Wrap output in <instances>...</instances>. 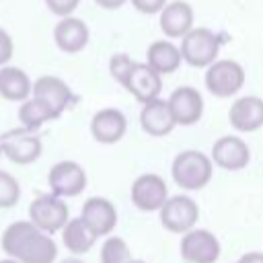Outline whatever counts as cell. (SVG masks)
<instances>
[{"label":"cell","instance_id":"13","mask_svg":"<svg viewBox=\"0 0 263 263\" xmlns=\"http://www.w3.org/2000/svg\"><path fill=\"white\" fill-rule=\"evenodd\" d=\"M127 132V117L113 107L101 109L90 119V136L99 144H117Z\"/></svg>","mask_w":263,"mask_h":263},{"label":"cell","instance_id":"14","mask_svg":"<svg viewBox=\"0 0 263 263\" xmlns=\"http://www.w3.org/2000/svg\"><path fill=\"white\" fill-rule=\"evenodd\" d=\"M177 125H193L203 115V99L193 86H179L166 99Z\"/></svg>","mask_w":263,"mask_h":263},{"label":"cell","instance_id":"3","mask_svg":"<svg viewBox=\"0 0 263 263\" xmlns=\"http://www.w3.org/2000/svg\"><path fill=\"white\" fill-rule=\"evenodd\" d=\"M0 146H2V156H6V160H10L12 164H33L41 152H43V144L41 138L27 127H14L8 129L0 136Z\"/></svg>","mask_w":263,"mask_h":263},{"label":"cell","instance_id":"30","mask_svg":"<svg viewBox=\"0 0 263 263\" xmlns=\"http://www.w3.org/2000/svg\"><path fill=\"white\" fill-rule=\"evenodd\" d=\"M166 0H132V4L140 10V12H158L164 8Z\"/></svg>","mask_w":263,"mask_h":263},{"label":"cell","instance_id":"4","mask_svg":"<svg viewBox=\"0 0 263 263\" xmlns=\"http://www.w3.org/2000/svg\"><path fill=\"white\" fill-rule=\"evenodd\" d=\"M218 51H220V37L205 27L191 29L183 35L181 55L193 68H208L212 62H216Z\"/></svg>","mask_w":263,"mask_h":263},{"label":"cell","instance_id":"23","mask_svg":"<svg viewBox=\"0 0 263 263\" xmlns=\"http://www.w3.org/2000/svg\"><path fill=\"white\" fill-rule=\"evenodd\" d=\"M148 64L158 72V74H171L181 66V49L175 47L171 41H154L148 47Z\"/></svg>","mask_w":263,"mask_h":263},{"label":"cell","instance_id":"18","mask_svg":"<svg viewBox=\"0 0 263 263\" xmlns=\"http://www.w3.org/2000/svg\"><path fill=\"white\" fill-rule=\"evenodd\" d=\"M228 121L236 132H257L263 127V99L240 97L230 105Z\"/></svg>","mask_w":263,"mask_h":263},{"label":"cell","instance_id":"33","mask_svg":"<svg viewBox=\"0 0 263 263\" xmlns=\"http://www.w3.org/2000/svg\"><path fill=\"white\" fill-rule=\"evenodd\" d=\"M60 263H82V261H80V259H76V257H68V259L60 261Z\"/></svg>","mask_w":263,"mask_h":263},{"label":"cell","instance_id":"6","mask_svg":"<svg viewBox=\"0 0 263 263\" xmlns=\"http://www.w3.org/2000/svg\"><path fill=\"white\" fill-rule=\"evenodd\" d=\"M205 88L218 97V99H228L236 95L242 84H245V70L238 62L234 60H216L208 66L205 70Z\"/></svg>","mask_w":263,"mask_h":263},{"label":"cell","instance_id":"5","mask_svg":"<svg viewBox=\"0 0 263 263\" xmlns=\"http://www.w3.org/2000/svg\"><path fill=\"white\" fill-rule=\"evenodd\" d=\"M29 220L43 232L53 234L66 226L70 220V210L64 201V197L55 193H45L37 195L29 203Z\"/></svg>","mask_w":263,"mask_h":263},{"label":"cell","instance_id":"10","mask_svg":"<svg viewBox=\"0 0 263 263\" xmlns=\"http://www.w3.org/2000/svg\"><path fill=\"white\" fill-rule=\"evenodd\" d=\"M47 185L60 197H76L86 189V171L74 160H60L49 168Z\"/></svg>","mask_w":263,"mask_h":263},{"label":"cell","instance_id":"15","mask_svg":"<svg viewBox=\"0 0 263 263\" xmlns=\"http://www.w3.org/2000/svg\"><path fill=\"white\" fill-rule=\"evenodd\" d=\"M80 218L97 236H109L117 226V210L107 197H88L82 203Z\"/></svg>","mask_w":263,"mask_h":263},{"label":"cell","instance_id":"26","mask_svg":"<svg viewBox=\"0 0 263 263\" xmlns=\"http://www.w3.org/2000/svg\"><path fill=\"white\" fill-rule=\"evenodd\" d=\"M21 199V185L16 177L6 171H0V210L14 208Z\"/></svg>","mask_w":263,"mask_h":263},{"label":"cell","instance_id":"28","mask_svg":"<svg viewBox=\"0 0 263 263\" xmlns=\"http://www.w3.org/2000/svg\"><path fill=\"white\" fill-rule=\"evenodd\" d=\"M45 2H47V6L51 8V12L62 14V16H68V14L78 6L80 0H45Z\"/></svg>","mask_w":263,"mask_h":263},{"label":"cell","instance_id":"8","mask_svg":"<svg viewBox=\"0 0 263 263\" xmlns=\"http://www.w3.org/2000/svg\"><path fill=\"white\" fill-rule=\"evenodd\" d=\"M179 253L185 263H216L220 257V240L210 230L191 228L181 236Z\"/></svg>","mask_w":263,"mask_h":263},{"label":"cell","instance_id":"21","mask_svg":"<svg viewBox=\"0 0 263 263\" xmlns=\"http://www.w3.org/2000/svg\"><path fill=\"white\" fill-rule=\"evenodd\" d=\"M97 234L90 230V226L78 216V218H70L66 222V226L62 228V242L64 247L72 253V255H84L88 253L95 242H97Z\"/></svg>","mask_w":263,"mask_h":263},{"label":"cell","instance_id":"36","mask_svg":"<svg viewBox=\"0 0 263 263\" xmlns=\"http://www.w3.org/2000/svg\"><path fill=\"white\" fill-rule=\"evenodd\" d=\"M0 156H2V146H0Z\"/></svg>","mask_w":263,"mask_h":263},{"label":"cell","instance_id":"22","mask_svg":"<svg viewBox=\"0 0 263 263\" xmlns=\"http://www.w3.org/2000/svg\"><path fill=\"white\" fill-rule=\"evenodd\" d=\"M33 84L29 76L14 66L0 68V97L6 101H25L29 99Z\"/></svg>","mask_w":263,"mask_h":263},{"label":"cell","instance_id":"1","mask_svg":"<svg viewBox=\"0 0 263 263\" xmlns=\"http://www.w3.org/2000/svg\"><path fill=\"white\" fill-rule=\"evenodd\" d=\"M0 247L21 263H53L58 259V245L51 234L39 230L31 220L8 224L0 236Z\"/></svg>","mask_w":263,"mask_h":263},{"label":"cell","instance_id":"25","mask_svg":"<svg viewBox=\"0 0 263 263\" xmlns=\"http://www.w3.org/2000/svg\"><path fill=\"white\" fill-rule=\"evenodd\" d=\"M132 259L129 247L121 236H107L101 245V263H127Z\"/></svg>","mask_w":263,"mask_h":263},{"label":"cell","instance_id":"31","mask_svg":"<svg viewBox=\"0 0 263 263\" xmlns=\"http://www.w3.org/2000/svg\"><path fill=\"white\" fill-rule=\"evenodd\" d=\"M236 263H263V253L261 251H249Z\"/></svg>","mask_w":263,"mask_h":263},{"label":"cell","instance_id":"20","mask_svg":"<svg viewBox=\"0 0 263 263\" xmlns=\"http://www.w3.org/2000/svg\"><path fill=\"white\" fill-rule=\"evenodd\" d=\"M193 27V10L187 2H171L160 10V29L166 37H183Z\"/></svg>","mask_w":263,"mask_h":263},{"label":"cell","instance_id":"9","mask_svg":"<svg viewBox=\"0 0 263 263\" xmlns=\"http://www.w3.org/2000/svg\"><path fill=\"white\" fill-rule=\"evenodd\" d=\"M132 203L140 212H158L168 199V187L156 173H144L132 183Z\"/></svg>","mask_w":263,"mask_h":263},{"label":"cell","instance_id":"2","mask_svg":"<svg viewBox=\"0 0 263 263\" xmlns=\"http://www.w3.org/2000/svg\"><path fill=\"white\" fill-rule=\"evenodd\" d=\"M214 162L212 156L201 150H183L175 156L171 164L173 181L185 191H199L212 181Z\"/></svg>","mask_w":263,"mask_h":263},{"label":"cell","instance_id":"35","mask_svg":"<svg viewBox=\"0 0 263 263\" xmlns=\"http://www.w3.org/2000/svg\"><path fill=\"white\" fill-rule=\"evenodd\" d=\"M127 263H146V261H142V259H129Z\"/></svg>","mask_w":263,"mask_h":263},{"label":"cell","instance_id":"32","mask_svg":"<svg viewBox=\"0 0 263 263\" xmlns=\"http://www.w3.org/2000/svg\"><path fill=\"white\" fill-rule=\"evenodd\" d=\"M99 6H103V8H107V10H113V8H119L125 0H95Z\"/></svg>","mask_w":263,"mask_h":263},{"label":"cell","instance_id":"12","mask_svg":"<svg viewBox=\"0 0 263 263\" xmlns=\"http://www.w3.org/2000/svg\"><path fill=\"white\" fill-rule=\"evenodd\" d=\"M212 162L224 171H242L251 160L247 142L238 136H222L212 146Z\"/></svg>","mask_w":263,"mask_h":263},{"label":"cell","instance_id":"27","mask_svg":"<svg viewBox=\"0 0 263 263\" xmlns=\"http://www.w3.org/2000/svg\"><path fill=\"white\" fill-rule=\"evenodd\" d=\"M134 64H136V62H134L129 55H125V53H115V55H111L109 72H111V76L123 86L125 80H127V76H129V72H132V68H134Z\"/></svg>","mask_w":263,"mask_h":263},{"label":"cell","instance_id":"11","mask_svg":"<svg viewBox=\"0 0 263 263\" xmlns=\"http://www.w3.org/2000/svg\"><path fill=\"white\" fill-rule=\"evenodd\" d=\"M31 95L35 99H39L53 115V119H58L74 101V95L70 90V86L58 78V76H41L33 82V90Z\"/></svg>","mask_w":263,"mask_h":263},{"label":"cell","instance_id":"7","mask_svg":"<svg viewBox=\"0 0 263 263\" xmlns=\"http://www.w3.org/2000/svg\"><path fill=\"white\" fill-rule=\"evenodd\" d=\"M158 218L164 230L173 234H185L187 230L195 228L199 220V205L189 195H168L164 205L158 210Z\"/></svg>","mask_w":263,"mask_h":263},{"label":"cell","instance_id":"16","mask_svg":"<svg viewBox=\"0 0 263 263\" xmlns=\"http://www.w3.org/2000/svg\"><path fill=\"white\" fill-rule=\"evenodd\" d=\"M162 74H158L148 62L146 64H134L123 88H127L136 101H140L142 105L156 99L162 90V80H160Z\"/></svg>","mask_w":263,"mask_h":263},{"label":"cell","instance_id":"19","mask_svg":"<svg viewBox=\"0 0 263 263\" xmlns=\"http://www.w3.org/2000/svg\"><path fill=\"white\" fill-rule=\"evenodd\" d=\"M53 39L62 51L76 53V51L84 49V45L88 43V27L80 18L66 16L53 29Z\"/></svg>","mask_w":263,"mask_h":263},{"label":"cell","instance_id":"29","mask_svg":"<svg viewBox=\"0 0 263 263\" xmlns=\"http://www.w3.org/2000/svg\"><path fill=\"white\" fill-rule=\"evenodd\" d=\"M10 58H12V39L4 29H0V66H4Z\"/></svg>","mask_w":263,"mask_h":263},{"label":"cell","instance_id":"34","mask_svg":"<svg viewBox=\"0 0 263 263\" xmlns=\"http://www.w3.org/2000/svg\"><path fill=\"white\" fill-rule=\"evenodd\" d=\"M0 263H21V261H16L12 257H6V259H0Z\"/></svg>","mask_w":263,"mask_h":263},{"label":"cell","instance_id":"24","mask_svg":"<svg viewBox=\"0 0 263 263\" xmlns=\"http://www.w3.org/2000/svg\"><path fill=\"white\" fill-rule=\"evenodd\" d=\"M18 121H21L23 127L37 132L43 123L53 121V115H51V111L39 99L31 97V99H25L23 105L18 107Z\"/></svg>","mask_w":263,"mask_h":263},{"label":"cell","instance_id":"17","mask_svg":"<svg viewBox=\"0 0 263 263\" xmlns=\"http://www.w3.org/2000/svg\"><path fill=\"white\" fill-rule=\"evenodd\" d=\"M140 125L148 136H154V138L168 136L177 125L175 115L168 107V101L156 97V99L144 103V107L140 111Z\"/></svg>","mask_w":263,"mask_h":263}]
</instances>
